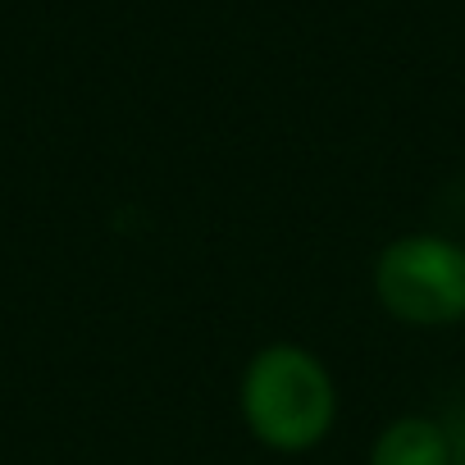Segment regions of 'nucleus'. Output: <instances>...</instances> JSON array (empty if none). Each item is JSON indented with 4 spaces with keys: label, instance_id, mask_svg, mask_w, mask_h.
Wrapping results in <instances>:
<instances>
[{
    "label": "nucleus",
    "instance_id": "obj_3",
    "mask_svg": "<svg viewBox=\"0 0 465 465\" xmlns=\"http://www.w3.org/2000/svg\"><path fill=\"white\" fill-rule=\"evenodd\" d=\"M370 465H451L442 420L401 415V420L383 424L374 447H370Z\"/></svg>",
    "mask_w": 465,
    "mask_h": 465
},
{
    "label": "nucleus",
    "instance_id": "obj_1",
    "mask_svg": "<svg viewBox=\"0 0 465 465\" xmlns=\"http://www.w3.org/2000/svg\"><path fill=\"white\" fill-rule=\"evenodd\" d=\"M238 406L261 447L297 456L329 438L338 420V388L311 347L270 342L247 361Z\"/></svg>",
    "mask_w": 465,
    "mask_h": 465
},
{
    "label": "nucleus",
    "instance_id": "obj_4",
    "mask_svg": "<svg viewBox=\"0 0 465 465\" xmlns=\"http://www.w3.org/2000/svg\"><path fill=\"white\" fill-rule=\"evenodd\" d=\"M442 433H447V447H451V465H465V411L442 420Z\"/></svg>",
    "mask_w": 465,
    "mask_h": 465
},
{
    "label": "nucleus",
    "instance_id": "obj_2",
    "mask_svg": "<svg viewBox=\"0 0 465 465\" xmlns=\"http://www.w3.org/2000/svg\"><path fill=\"white\" fill-rule=\"evenodd\" d=\"M374 297L406 329H451L465 320V247L438 232H406L374 261Z\"/></svg>",
    "mask_w": 465,
    "mask_h": 465
}]
</instances>
